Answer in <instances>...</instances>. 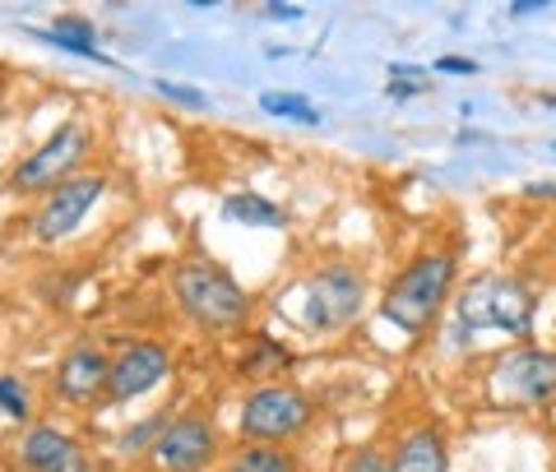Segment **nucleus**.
<instances>
[{"label":"nucleus","instance_id":"1","mask_svg":"<svg viewBox=\"0 0 556 472\" xmlns=\"http://www.w3.org/2000/svg\"><path fill=\"white\" fill-rule=\"evenodd\" d=\"M450 288H455V255L431 251L417 255L413 265L386 288V320L399 324L404 334H422L445 306Z\"/></svg>","mask_w":556,"mask_h":472},{"label":"nucleus","instance_id":"2","mask_svg":"<svg viewBox=\"0 0 556 472\" xmlns=\"http://www.w3.org/2000/svg\"><path fill=\"white\" fill-rule=\"evenodd\" d=\"M172 288H177L181 310L195 320L200 329H237L251 315V296L237 288V278L228 269L208 265V259H190L172 273Z\"/></svg>","mask_w":556,"mask_h":472},{"label":"nucleus","instance_id":"3","mask_svg":"<svg viewBox=\"0 0 556 472\" xmlns=\"http://www.w3.org/2000/svg\"><path fill=\"white\" fill-rule=\"evenodd\" d=\"M459 324L529 339L533 334V292L525 283H515V278L482 273L459 292Z\"/></svg>","mask_w":556,"mask_h":472},{"label":"nucleus","instance_id":"4","mask_svg":"<svg viewBox=\"0 0 556 472\" xmlns=\"http://www.w3.org/2000/svg\"><path fill=\"white\" fill-rule=\"evenodd\" d=\"M486 394L506 408H533L547 404L556 394V353H543V347H519V353L501 357L486 375Z\"/></svg>","mask_w":556,"mask_h":472},{"label":"nucleus","instance_id":"5","mask_svg":"<svg viewBox=\"0 0 556 472\" xmlns=\"http://www.w3.org/2000/svg\"><path fill=\"white\" fill-rule=\"evenodd\" d=\"M362 302H367V283L362 273L348 265H329L316 278H306V306H302V324L316 334H334V329L353 324Z\"/></svg>","mask_w":556,"mask_h":472},{"label":"nucleus","instance_id":"6","mask_svg":"<svg viewBox=\"0 0 556 472\" xmlns=\"http://www.w3.org/2000/svg\"><path fill=\"white\" fill-rule=\"evenodd\" d=\"M311 422V398L298 390H283V384H265L247 398L241 408V435L255 445H278L288 435H298Z\"/></svg>","mask_w":556,"mask_h":472},{"label":"nucleus","instance_id":"7","mask_svg":"<svg viewBox=\"0 0 556 472\" xmlns=\"http://www.w3.org/2000/svg\"><path fill=\"white\" fill-rule=\"evenodd\" d=\"M84 149H89L84 126H61L38 153L24 157V163L14 167V190L33 195V190H56V186H65L70 171H75V163L84 157Z\"/></svg>","mask_w":556,"mask_h":472},{"label":"nucleus","instance_id":"8","mask_svg":"<svg viewBox=\"0 0 556 472\" xmlns=\"http://www.w3.org/2000/svg\"><path fill=\"white\" fill-rule=\"evenodd\" d=\"M102 190H108V181L98 177H70L65 186H56L47 195V204L33 214V232H38V241H61L70 237L75 227L93 214V204L102 200Z\"/></svg>","mask_w":556,"mask_h":472},{"label":"nucleus","instance_id":"9","mask_svg":"<svg viewBox=\"0 0 556 472\" xmlns=\"http://www.w3.org/2000/svg\"><path fill=\"white\" fill-rule=\"evenodd\" d=\"M208 454H214V426H208V417L190 412V417L167 422L159 445L149 449V463L163 472H195L208 463Z\"/></svg>","mask_w":556,"mask_h":472},{"label":"nucleus","instance_id":"10","mask_svg":"<svg viewBox=\"0 0 556 472\" xmlns=\"http://www.w3.org/2000/svg\"><path fill=\"white\" fill-rule=\"evenodd\" d=\"M163 375H172V353L163 343H130L112 357V380H108V398L126 404V398L149 394Z\"/></svg>","mask_w":556,"mask_h":472},{"label":"nucleus","instance_id":"11","mask_svg":"<svg viewBox=\"0 0 556 472\" xmlns=\"http://www.w3.org/2000/svg\"><path fill=\"white\" fill-rule=\"evenodd\" d=\"M108 380H112V357H102L98 347H75L65 353L61 371H56V394L65 404H93L98 394H108Z\"/></svg>","mask_w":556,"mask_h":472},{"label":"nucleus","instance_id":"12","mask_svg":"<svg viewBox=\"0 0 556 472\" xmlns=\"http://www.w3.org/2000/svg\"><path fill=\"white\" fill-rule=\"evenodd\" d=\"M20 459L28 472H79L84 468V454L56 426H33L20 445Z\"/></svg>","mask_w":556,"mask_h":472},{"label":"nucleus","instance_id":"13","mask_svg":"<svg viewBox=\"0 0 556 472\" xmlns=\"http://www.w3.org/2000/svg\"><path fill=\"white\" fill-rule=\"evenodd\" d=\"M394 472H445L450 459H445V441H441V431L437 426H417L408 431L404 441H399L394 449Z\"/></svg>","mask_w":556,"mask_h":472},{"label":"nucleus","instance_id":"14","mask_svg":"<svg viewBox=\"0 0 556 472\" xmlns=\"http://www.w3.org/2000/svg\"><path fill=\"white\" fill-rule=\"evenodd\" d=\"M42 42H56L65 51H75V56H93L108 65V56H98V38H93V24H79V20H61V24H51L38 33Z\"/></svg>","mask_w":556,"mask_h":472},{"label":"nucleus","instance_id":"15","mask_svg":"<svg viewBox=\"0 0 556 472\" xmlns=\"http://www.w3.org/2000/svg\"><path fill=\"white\" fill-rule=\"evenodd\" d=\"M228 472H298V459L278 445H247V449H237Z\"/></svg>","mask_w":556,"mask_h":472},{"label":"nucleus","instance_id":"16","mask_svg":"<svg viewBox=\"0 0 556 472\" xmlns=\"http://www.w3.org/2000/svg\"><path fill=\"white\" fill-rule=\"evenodd\" d=\"M223 214H228L232 222H247V227H283L288 222L283 208L260 200V195H232L228 204H223Z\"/></svg>","mask_w":556,"mask_h":472},{"label":"nucleus","instance_id":"17","mask_svg":"<svg viewBox=\"0 0 556 472\" xmlns=\"http://www.w3.org/2000/svg\"><path fill=\"white\" fill-rule=\"evenodd\" d=\"M260 107H265L269 116H292V120H302V126H320V112L311 107L302 93H265Z\"/></svg>","mask_w":556,"mask_h":472},{"label":"nucleus","instance_id":"18","mask_svg":"<svg viewBox=\"0 0 556 472\" xmlns=\"http://www.w3.org/2000/svg\"><path fill=\"white\" fill-rule=\"evenodd\" d=\"M163 431H167V417H149V422H139L135 431L121 435V449H126V454L153 449V445H159V435H163Z\"/></svg>","mask_w":556,"mask_h":472},{"label":"nucleus","instance_id":"19","mask_svg":"<svg viewBox=\"0 0 556 472\" xmlns=\"http://www.w3.org/2000/svg\"><path fill=\"white\" fill-rule=\"evenodd\" d=\"M0 412L5 417H28V384L14 375H0Z\"/></svg>","mask_w":556,"mask_h":472},{"label":"nucleus","instance_id":"20","mask_svg":"<svg viewBox=\"0 0 556 472\" xmlns=\"http://www.w3.org/2000/svg\"><path fill=\"white\" fill-rule=\"evenodd\" d=\"M348 472H394V463H390V454H380V449H357L353 459H348Z\"/></svg>","mask_w":556,"mask_h":472},{"label":"nucleus","instance_id":"21","mask_svg":"<svg viewBox=\"0 0 556 472\" xmlns=\"http://www.w3.org/2000/svg\"><path fill=\"white\" fill-rule=\"evenodd\" d=\"M283 361H288V353H283L278 343H260V347H255V357L241 366V371H269V366H283Z\"/></svg>","mask_w":556,"mask_h":472},{"label":"nucleus","instance_id":"22","mask_svg":"<svg viewBox=\"0 0 556 472\" xmlns=\"http://www.w3.org/2000/svg\"><path fill=\"white\" fill-rule=\"evenodd\" d=\"M163 98H172V102H186V107H204V93L200 89H186V84H167V79H159L153 84Z\"/></svg>","mask_w":556,"mask_h":472},{"label":"nucleus","instance_id":"23","mask_svg":"<svg viewBox=\"0 0 556 472\" xmlns=\"http://www.w3.org/2000/svg\"><path fill=\"white\" fill-rule=\"evenodd\" d=\"M437 69H445V75H473V61H468V56H441L437 61Z\"/></svg>","mask_w":556,"mask_h":472},{"label":"nucleus","instance_id":"24","mask_svg":"<svg viewBox=\"0 0 556 472\" xmlns=\"http://www.w3.org/2000/svg\"><path fill=\"white\" fill-rule=\"evenodd\" d=\"M269 20H302V5H265Z\"/></svg>","mask_w":556,"mask_h":472},{"label":"nucleus","instance_id":"25","mask_svg":"<svg viewBox=\"0 0 556 472\" xmlns=\"http://www.w3.org/2000/svg\"><path fill=\"white\" fill-rule=\"evenodd\" d=\"M79 472H102V468H93V463H84V468H79Z\"/></svg>","mask_w":556,"mask_h":472}]
</instances>
